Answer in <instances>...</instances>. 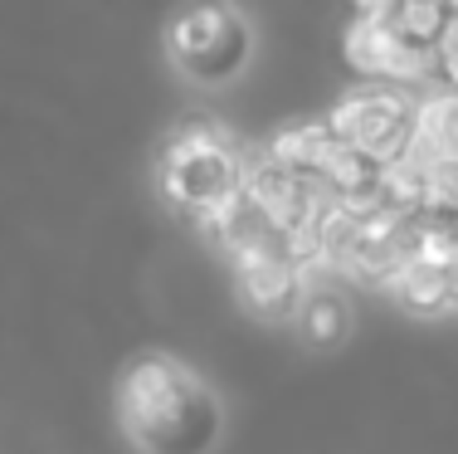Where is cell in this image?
<instances>
[{
  "label": "cell",
  "instance_id": "obj_1",
  "mask_svg": "<svg viewBox=\"0 0 458 454\" xmlns=\"http://www.w3.org/2000/svg\"><path fill=\"white\" fill-rule=\"evenodd\" d=\"M123 420L147 454H205L220 440V406L195 372L161 352L137 356L117 386Z\"/></svg>",
  "mask_w": 458,
  "mask_h": 454
},
{
  "label": "cell",
  "instance_id": "obj_2",
  "mask_svg": "<svg viewBox=\"0 0 458 454\" xmlns=\"http://www.w3.org/2000/svg\"><path fill=\"white\" fill-rule=\"evenodd\" d=\"M244 147L215 117H191L161 151V191L185 225L215 240L225 205L244 191Z\"/></svg>",
  "mask_w": 458,
  "mask_h": 454
},
{
  "label": "cell",
  "instance_id": "obj_3",
  "mask_svg": "<svg viewBox=\"0 0 458 454\" xmlns=\"http://www.w3.org/2000/svg\"><path fill=\"white\" fill-rule=\"evenodd\" d=\"M327 127H332L336 142L376 157L380 167H395V161L410 157V147H414V133H420V103L405 99L400 89L370 83V89L346 93V99L327 113Z\"/></svg>",
  "mask_w": 458,
  "mask_h": 454
},
{
  "label": "cell",
  "instance_id": "obj_4",
  "mask_svg": "<svg viewBox=\"0 0 458 454\" xmlns=\"http://www.w3.org/2000/svg\"><path fill=\"white\" fill-rule=\"evenodd\" d=\"M166 49H171V64L181 73H191L195 83H225L234 79L239 69L249 64V25L239 10L229 5H195V10H181L166 30Z\"/></svg>",
  "mask_w": 458,
  "mask_h": 454
},
{
  "label": "cell",
  "instance_id": "obj_5",
  "mask_svg": "<svg viewBox=\"0 0 458 454\" xmlns=\"http://www.w3.org/2000/svg\"><path fill=\"white\" fill-rule=\"evenodd\" d=\"M342 45H346V59H352V69L370 73V79H424V73H434V54L429 49H414L405 39H395L386 25H380L376 15H370V5H361L352 15V25L342 30Z\"/></svg>",
  "mask_w": 458,
  "mask_h": 454
},
{
  "label": "cell",
  "instance_id": "obj_6",
  "mask_svg": "<svg viewBox=\"0 0 458 454\" xmlns=\"http://www.w3.org/2000/svg\"><path fill=\"white\" fill-rule=\"evenodd\" d=\"M239 269V294L254 313H268V318H288L298 313L302 303V274L278 254H259V259H244Z\"/></svg>",
  "mask_w": 458,
  "mask_h": 454
},
{
  "label": "cell",
  "instance_id": "obj_7",
  "mask_svg": "<svg viewBox=\"0 0 458 454\" xmlns=\"http://www.w3.org/2000/svg\"><path fill=\"white\" fill-rule=\"evenodd\" d=\"M370 15L395 39H405L414 49H429V54L444 45V35L454 25V5H439V0H386V5H370Z\"/></svg>",
  "mask_w": 458,
  "mask_h": 454
},
{
  "label": "cell",
  "instance_id": "obj_8",
  "mask_svg": "<svg viewBox=\"0 0 458 454\" xmlns=\"http://www.w3.org/2000/svg\"><path fill=\"white\" fill-rule=\"evenodd\" d=\"M410 157L424 167L458 161V93H434L420 103V133H414Z\"/></svg>",
  "mask_w": 458,
  "mask_h": 454
},
{
  "label": "cell",
  "instance_id": "obj_9",
  "mask_svg": "<svg viewBox=\"0 0 458 454\" xmlns=\"http://www.w3.org/2000/svg\"><path fill=\"white\" fill-rule=\"evenodd\" d=\"M332 142H336V137H332V127H327V123H293V127H278L264 157L274 161V167L293 171V176L318 181V171H322Z\"/></svg>",
  "mask_w": 458,
  "mask_h": 454
},
{
  "label": "cell",
  "instance_id": "obj_10",
  "mask_svg": "<svg viewBox=\"0 0 458 454\" xmlns=\"http://www.w3.org/2000/svg\"><path fill=\"white\" fill-rule=\"evenodd\" d=\"M424 201H429V167L414 157H400L395 167H386L380 176V205L395 215H424Z\"/></svg>",
  "mask_w": 458,
  "mask_h": 454
},
{
  "label": "cell",
  "instance_id": "obj_11",
  "mask_svg": "<svg viewBox=\"0 0 458 454\" xmlns=\"http://www.w3.org/2000/svg\"><path fill=\"white\" fill-rule=\"evenodd\" d=\"M390 294H395L405 308L414 313H439V308H454L449 303V274L444 269H429L420 259H410L395 278H390Z\"/></svg>",
  "mask_w": 458,
  "mask_h": 454
},
{
  "label": "cell",
  "instance_id": "obj_12",
  "mask_svg": "<svg viewBox=\"0 0 458 454\" xmlns=\"http://www.w3.org/2000/svg\"><path fill=\"white\" fill-rule=\"evenodd\" d=\"M298 322H302V338L318 342V347L342 342L346 328H352V318H346V303L336 298V294H327V288H318V294H302Z\"/></svg>",
  "mask_w": 458,
  "mask_h": 454
},
{
  "label": "cell",
  "instance_id": "obj_13",
  "mask_svg": "<svg viewBox=\"0 0 458 454\" xmlns=\"http://www.w3.org/2000/svg\"><path fill=\"white\" fill-rule=\"evenodd\" d=\"M434 73L444 79V93H458V5H454V25L444 35V45L434 49Z\"/></svg>",
  "mask_w": 458,
  "mask_h": 454
},
{
  "label": "cell",
  "instance_id": "obj_14",
  "mask_svg": "<svg viewBox=\"0 0 458 454\" xmlns=\"http://www.w3.org/2000/svg\"><path fill=\"white\" fill-rule=\"evenodd\" d=\"M449 225H454V230H458V205H454V220H449Z\"/></svg>",
  "mask_w": 458,
  "mask_h": 454
}]
</instances>
